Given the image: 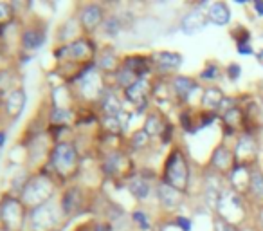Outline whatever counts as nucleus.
<instances>
[{
    "label": "nucleus",
    "mask_w": 263,
    "mask_h": 231,
    "mask_svg": "<svg viewBox=\"0 0 263 231\" xmlns=\"http://www.w3.org/2000/svg\"><path fill=\"white\" fill-rule=\"evenodd\" d=\"M54 181L49 175H34L24 184L22 195H20V201L26 208H38V206H44L47 202H51V197L54 195Z\"/></svg>",
    "instance_id": "1"
},
{
    "label": "nucleus",
    "mask_w": 263,
    "mask_h": 231,
    "mask_svg": "<svg viewBox=\"0 0 263 231\" xmlns=\"http://www.w3.org/2000/svg\"><path fill=\"white\" fill-rule=\"evenodd\" d=\"M63 209L62 206H56L52 202H47L44 206L31 209L29 224L33 231H56L54 227L62 220Z\"/></svg>",
    "instance_id": "2"
},
{
    "label": "nucleus",
    "mask_w": 263,
    "mask_h": 231,
    "mask_svg": "<svg viewBox=\"0 0 263 231\" xmlns=\"http://www.w3.org/2000/svg\"><path fill=\"white\" fill-rule=\"evenodd\" d=\"M0 219L8 231H22L26 224V206L15 197H6L0 204Z\"/></svg>",
    "instance_id": "3"
},
{
    "label": "nucleus",
    "mask_w": 263,
    "mask_h": 231,
    "mask_svg": "<svg viewBox=\"0 0 263 231\" xmlns=\"http://www.w3.org/2000/svg\"><path fill=\"white\" fill-rule=\"evenodd\" d=\"M51 166L58 175L70 177L78 166V154L74 145L70 143H60L54 148L51 157Z\"/></svg>",
    "instance_id": "4"
},
{
    "label": "nucleus",
    "mask_w": 263,
    "mask_h": 231,
    "mask_svg": "<svg viewBox=\"0 0 263 231\" xmlns=\"http://www.w3.org/2000/svg\"><path fill=\"white\" fill-rule=\"evenodd\" d=\"M187 181H190V175H187L186 159L180 152H173L166 165V183L179 191H184L187 188Z\"/></svg>",
    "instance_id": "5"
},
{
    "label": "nucleus",
    "mask_w": 263,
    "mask_h": 231,
    "mask_svg": "<svg viewBox=\"0 0 263 231\" xmlns=\"http://www.w3.org/2000/svg\"><path fill=\"white\" fill-rule=\"evenodd\" d=\"M218 211L222 213L223 220H240L243 217V204L241 199L234 191H222L218 199Z\"/></svg>",
    "instance_id": "6"
},
{
    "label": "nucleus",
    "mask_w": 263,
    "mask_h": 231,
    "mask_svg": "<svg viewBox=\"0 0 263 231\" xmlns=\"http://www.w3.org/2000/svg\"><path fill=\"white\" fill-rule=\"evenodd\" d=\"M26 92L22 88H16V91L9 92L8 99H6V112L11 119L20 118V114L26 109Z\"/></svg>",
    "instance_id": "7"
},
{
    "label": "nucleus",
    "mask_w": 263,
    "mask_h": 231,
    "mask_svg": "<svg viewBox=\"0 0 263 231\" xmlns=\"http://www.w3.org/2000/svg\"><path fill=\"white\" fill-rule=\"evenodd\" d=\"M80 20H81V26L85 27L87 31H94L99 24L103 22V9L96 4H90V6H85L81 9V15H80Z\"/></svg>",
    "instance_id": "8"
},
{
    "label": "nucleus",
    "mask_w": 263,
    "mask_h": 231,
    "mask_svg": "<svg viewBox=\"0 0 263 231\" xmlns=\"http://www.w3.org/2000/svg\"><path fill=\"white\" fill-rule=\"evenodd\" d=\"M80 88L83 92L85 98H96L101 91V80H99V74L96 70H88L81 76Z\"/></svg>",
    "instance_id": "9"
},
{
    "label": "nucleus",
    "mask_w": 263,
    "mask_h": 231,
    "mask_svg": "<svg viewBox=\"0 0 263 231\" xmlns=\"http://www.w3.org/2000/svg\"><path fill=\"white\" fill-rule=\"evenodd\" d=\"M65 52L72 60H88V58H92V55H94V47H92V44L88 40L80 38V40L67 45Z\"/></svg>",
    "instance_id": "10"
},
{
    "label": "nucleus",
    "mask_w": 263,
    "mask_h": 231,
    "mask_svg": "<svg viewBox=\"0 0 263 231\" xmlns=\"http://www.w3.org/2000/svg\"><path fill=\"white\" fill-rule=\"evenodd\" d=\"M148 91H150V85H148V81L143 80V78H139L136 83H132L130 87L126 88V98L130 99L132 103L141 105V103H144V99H146Z\"/></svg>",
    "instance_id": "11"
},
{
    "label": "nucleus",
    "mask_w": 263,
    "mask_h": 231,
    "mask_svg": "<svg viewBox=\"0 0 263 231\" xmlns=\"http://www.w3.org/2000/svg\"><path fill=\"white\" fill-rule=\"evenodd\" d=\"M208 24V16L202 9H195L190 15L184 19L182 27L186 29V33H197V31L204 29V26Z\"/></svg>",
    "instance_id": "12"
},
{
    "label": "nucleus",
    "mask_w": 263,
    "mask_h": 231,
    "mask_svg": "<svg viewBox=\"0 0 263 231\" xmlns=\"http://www.w3.org/2000/svg\"><path fill=\"white\" fill-rule=\"evenodd\" d=\"M159 199H161V202L166 206V208H175V206H179L180 202V191L177 190V188L170 186L168 183H162L161 186H159Z\"/></svg>",
    "instance_id": "13"
},
{
    "label": "nucleus",
    "mask_w": 263,
    "mask_h": 231,
    "mask_svg": "<svg viewBox=\"0 0 263 231\" xmlns=\"http://www.w3.org/2000/svg\"><path fill=\"white\" fill-rule=\"evenodd\" d=\"M208 19L211 20L213 24H216V26H226V24L229 22V19H231V11H229V8H227L226 4H222V2H216V4H213L211 9H209Z\"/></svg>",
    "instance_id": "14"
},
{
    "label": "nucleus",
    "mask_w": 263,
    "mask_h": 231,
    "mask_svg": "<svg viewBox=\"0 0 263 231\" xmlns=\"http://www.w3.org/2000/svg\"><path fill=\"white\" fill-rule=\"evenodd\" d=\"M45 42V33L42 29H27L22 33V45L26 49H38Z\"/></svg>",
    "instance_id": "15"
},
{
    "label": "nucleus",
    "mask_w": 263,
    "mask_h": 231,
    "mask_svg": "<svg viewBox=\"0 0 263 231\" xmlns=\"http://www.w3.org/2000/svg\"><path fill=\"white\" fill-rule=\"evenodd\" d=\"M80 202H81V195L80 191L76 190V188H72V190H69L65 195H63V202H62V209L65 215H69V213H74L78 208H80Z\"/></svg>",
    "instance_id": "16"
},
{
    "label": "nucleus",
    "mask_w": 263,
    "mask_h": 231,
    "mask_svg": "<svg viewBox=\"0 0 263 231\" xmlns=\"http://www.w3.org/2000/svg\"><path fill=\"white\" fill-rule=\"evenodd\" d=\"M157 62L162 69H177L180 65V55H175V52H161L157 56Z\"/></svg>",
    "instance_id": "17"
},
{
    "label": "nucleus",
    "mask_w": 263,
    "mask_h": 231,
    "mask_svg": "<svg viewBox=\"0 0 263 231\" xmlns=\"http://www.w3.org/2000/svg\"><path fill=\"white\" fill-rule=\"evenodd\" d=\"M254 154V143H252L251 137H241L240 141H238V147H236V157L240 159H247L249 155Z\"/></svg>",
    "instance_id": "18"
},
{
    "label": "nucleus",
    "mask_w": 263,
    "mask_h": 231,
    "mask_svg": "<svg viewBox=\"0 0 263 231\" xmlns=\"http://www.w3.org/2000/svg\"><path fill=\"white\" fill-rule=\"evenodd\" d=\"M130 191L134 195H136L137 199H146L148 195H150V184L146 183L144 179H134L130 183Z\"/></svg>",
    "instance_id": "19"
},
{
    "label": "nucleus",
    "mask_w": 263,
    "mask_h": 231,
    "mask_svg": "<svg viewBox=\"0 0 263 231\" xmlns=\"http://www.w3.org/2000/svg\"><path fill=\"white\" fill-rule=\"evenodd\" d=\"M103 110L106 112V116H119L121 105L117 101V98L114 94H106V98L103 99Z\"/></svg>",
    "instance_id": "20"
},
{
    "label": "nucleus",
    "mask_w": 263,
    "mask_h": 231,
    "mask_svg": "<svg viewBox=\"0 0 263 231\" xmlns=\"http://www.w3.org/2000/svg\"><path fill=\"white\" fill-rule=\"evenodd\" d=\"M173 87H175V92L179 96H182V98H186L187 94H190L191 91H193L195 83L191 80H187V78H177L175 81H173Z\"/></svg>",
    "instance_id": "21"
},
{
    "label": "nucleus",
    "mask_w": 263,
    "mask_h": 231,
    "mask_svg": "<svg viewBox=\"0 0 263 231\" xmlns=\"http://www.w3.org/2000/svg\"><path fill=\"white\" fill-rule=\"evenodd\" d=\"M204 105L213 109V106H220V101H222V94H220L218 88H208L204 94Z\"/></svg>",
    "instance_id": "22"
},
{
    "label": "nucleus",
    "mask_w": 263,
    "mask_h": 231,
    "mask_svg": "<svg viewBox=\"0 0 263 231\" xmlns=\"http://www.w3.org/2000/svg\"><path fill=\"white\" fill-rule=\"evenodd\" d=\"M251 191L256 195L258 199H263V175L261 173H258V172H254L251 175Z\"/></svg>",
    "instance_id": "23"
},
{
    "label": "nucleus",
    "mask_w": 263,
    "mask_h": 231,
    "mask_svg": "<svg viewBox=\"0 0 263 231\" xmlns=\"http://www.w3.org/2000/svg\"><path fill=\"white\" fill-rule=\"evenodd\" d=\"M144 132L148 136H154V134H161L162 132V121L157 118V116H150L146 121V130Z\"/></svg>",
    "instance_id": "24"
},
{
    "label": "nucleus",
    "mask_w": 263,
    "mask_h": 231,
    "mask_svg": "<svg viewBox=\"0 0 263 231\" xmlns=\"http://www.w3.org/2000/svg\"><path fill=\"white\" fill-rule=\"evenodd\" d=\"M69 118H70V112L63 109H54L51 114V121L54 123V125H63V123L69 121Z\"/></svg>",
    "instance_id": "25"
},
{
    "label": "nucleus",
    "mask_w": 263,
    "mask_h": 231,
    "mask_svg": "<svg viewBox=\"0 0 263 231\" xmlns=\"http://www.w3.org/2000/svg\"><path fill=\"white\" fill-rule=\"evenodd\" d=\"M146 143H148V134L144 132V130L137 132L136 136H134V139H132V145H134L136 148H143Z\"/></svg>",
    "instance_id": "26"
},
{
    "label": "nucleus",
    "mask_w": 263,
    "mask_h": 231,
    "mask_svg": "<svg viewBox=\"0 0 263 231\" xmlns=\"http://www.w3.org/2000/svg\"><path fill=\"white\" fill-rule=\"evenodd\" d=\"M11 6L8 4H0V24H6L11 19Z\"/></svg>",
    "instance_id": "27"
},
{
    "label": "nucleus",
    "mask_w": 263,
    "mask_h": 231,
    "mask_svg": "<svg viewBox=\"0 0 263 231\" xmlns=\"http://www.w3.org/2000/svg\"><path fill=\"white\" fill-rule=\"evenodd\" d=\"M134 220H136V222L139 224L143 229H150V222H148L146 215H144L143 211H136V213H134Z\"/></svg>",
    "instance_id": "28"
},
{
    "label": "nucleus",
    "mask_w": 263,
    "mask_h": 231,
    "mask_svg": "<svg viewBox=\"0 0 263 231\" xmlns=\"http://www.w3.org/2000/svg\"><path fill=\"white\" fill-rule=\"evenodd\" d=\"M216 231H236V227H234L233 224L226 222L223 219H220L218 222H216Z\"/></svg>",
    "instance_id": "29"
},
{
    "label": "nucleus",
    "mask_w": 263,
    "mask_h": 231,
    "mask_svg": "<svg viewBox=\"0 0 263 231\" xmlns=\"http://www.w3.org/2000/svg\"><path fill=\"white\" fill-rule=\"evenodd\" d=\"M177 224H179V226L182 227L184 231H190L191 229V224L187 222V220L184 219V217H179V219H177Z\"/></svg>",
    "instance_id": "30"
},
{
    "label": "nucleus",
    "mask_w": 263,
    "mask_h": 231,
    "mask_svg": "<svg viewBox=\"0 0 263 231\" xmlns=\"http://www.w3.org/2000/svg\"><path fill=\"white\" fill-rule=\"evenodd\" d=\"M216 67H209L208 70H204V74H202V76L204 78H208V80H211V78H215L216 76Z\"/></svg>",
    "instance_id": "31"
},
{
    "label": "nucleus",
    "mask_w": 263,
    "mask_h": 231,
    "mask_svg": "<svg viewBox=\"0 0 263 231\" xmlns=\"http://www.w3.org/2000/svg\"><path fill=\"white\" fill-rule=\"evenodd\" d=\"M229 73H231V78H238V73H240V67H238V65H231Z\"/></svg>",
    "instance_id": "32"
},
{
    "label": "nucleus",
    "mask_w": 263,
    "mask_h": 231,
    "mask_svg": "<svg viewBox=\"0 0 263 231\" xmlns=\"http://www.w3.org/2000/svg\"><path fill=\"white\" fill-rule=\"evenodd\" d=\"M256 9H258V13L259 15H263V2H256Z\"/></svg>",
    "instance_id": "33"
},
{
    "label": "nucleus",
    "mask_w": 263,
    "mask_h": 231,
    "mask_svg": "<svg viewBox=\"0 0 263 231\" xmlns=\"http://www.w3.org/2000/svg\"><path fill=\"white\" fill-rule=\"evenodd\" d=\"M259 222H261V227H263V211H261V215H259Z\"/></svg>",
    "instance_id": "34"
},
{
    "label": "nucleus",
    "mask_w": 263,
    "mask_h": 231,
    "mask_svg": "<svg viewBox=\"0 0 263 231\" xmlns=\"http://www.w3.org/2000/svg\"><path fill=\"white\" fill-rule=\"evenodd\" d=\"M259 62H261V65H263V52L259 55Z\"/></svg>",
    "instance_id": "35"
}]
</instances>
